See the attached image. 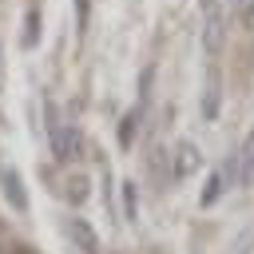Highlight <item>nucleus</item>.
<instances>
[{
  "label": "nucleus",
  "instance_id": "1",
  "mask_svg": "<svg viewBox=\"0 0 254 254\" xmlns=\"http://www.w3.org/2000/svg\"><path fill=\"white\" fill-rule=\"evenodd\" d=\"M0 190H4V202L16 210V214H28V190H24V179L12 163L0 167Z\"/></svg>",
  "mask_w": 254,
  "mask_h": 254
},
{
  "label": "nucleus",
  "instance_id": "2",
  "mask_svg": "<svg viewBox=\"0 0 254 254\" xmlns=\"http://www.w3.org/2000/svg\"><path fill=\"white\" fill-rule=\"evenodd\" d=\"M64 127L67 119L60 115V103L52 95H44V131H48V143H52V155L64 163Z\"/></svg>",
  "mask_w": 254,
  "mask_h": 254
},
{
  "label": "nucleus",
  "instance_id": "3",
  "mask_svg": "<svg viewBox=\"0 0 254 254\" xmlns=\"http://www.w3.org/2000/svg\"><path fill=\"white\" fill-rule=\"evenodd\" d=\"M67 238H71V246H75L79 254H99V234H95V226H91L87 218L71 214V218H67Z\"/></svg>",
  "mask_w": 254,
  "mask_h": 254
},
{
  "label": "nucleus",
  "instance_id": "4",
  "mask_svg": "<svg viewBox=\"0 0 254 254\" xmlns=\"http://www.w3.org/2000/svg\"><path fill=\"white\" fill-rule=\"evenodd\" d=\"M198 167H202V151H198L190 139H187V143H179V147H175V167H171V179H179V183H183V179H190Z\"/></svg>",
  "mask_w": 254,
  "mask_h": 254
},
{
  "label": "nucleus",
  "instance_id": "5",
  "mask_svg": "<svg viewBox=\"0 0 254 254\" xmlns=\"http://www.w3.org/2000/svg\"><path fill=\"white\" fill-rule=\"evenodd\" d=\"M230 167H234V163H230ZM230 167H218V171L206 179V187H202V198H198L202 206H214V202L222 198V190H226V183H230Z\"/></svg>",
  "mask_w": 254,
  "mask_h": 254
},
{
  "label": "nucleus",
  "instance_id": "6",
  "mask_svg": "<svg viewBox=\"0 0 254 254\" xmlns=\"http://www.w3.org/2000/svg\"><path fill=\"white\" fill-rule=\"evenodd\" d=\"M234 163H238V179H242V187H254V131L242 139V151L234 155Z\"/></svg>",
  "mask_w": 254,
  "mask_h": 254
},
{
  "label": "nucleus",
  "instance_id": "7",
  "mask_svg": "<svg viewBox=\"0 0 254 254\" xmlns=\"http://www.w3.org/2000/svg\"><path fill=\"white\" fill-rule=\"evenodd\" d=\"M218 95H222V79H218V67L206 71V95H202V115L206 119H218Z\"/></svg>",
  "mask_w": 254,
  "mask_h": 254
},
{
  "label": "nucleus",
  "instance_id": "8",
  "mask_svg": "<svg viewBox=\"0 0 254 254\" xmlns=\"http://www.w3.org/2000/svg\"><path fill=\"white\" fill-rule=\"evenodd\" d=\"M139 115H143L139 107H131V111L119 115V147H123V151H131V143L139 139Z\"/></svg>",
  "mask_w": 254,
  "mask_h": 254
},
{
  "label": "nucleus",
  "instance_id": "9",
  "mask_svg": "<svg viewBox=\"0 0 254 254\" xmlns=\"http://www.w3.org/2000/svg\"><path fill=\"white\" fill-rule=\"evenodd\" d=\"M119 187H123V218L135 222V218H139V187H135L131 179H123Z\"/></svg>",
  "mask_w": 254,
  "mask_h": 254
},
{
  "label": "nucleus",
  "instance_id": "10",
  "mask_svg": "<svg viewBox=\"0 0 254 254\" xmlns=\"http://www.w3.org/2000/svg\"><path fill=\"white\" fill-rule=\"evenodd\" d=\"M67 198H71L75 206L87 198V175H79V171H75V175H67Z\"/></svg>",
  "mask_w": 254,
  "mask_h": 254
},
{
  "label": "nucleus",
  "instance_id": "11",
  "mask_svg": "<svg viewBox=\"0 0 254 254\" xmlns=\"http://www.w3.org/2000/svg\"><path fill=\"white\" fill-rule=\"evenodd\" d=\"M40 40V8H28V28H24V48Z\"/></svg>",
  "mask_w": 254,
  "mask_h": 254
},
{
  "label": "nucleus",
  "instance_id": "12",
  "mask_svg": "<svg viewBox=\"0 0 254 254\" xmlns=\"http://www.w3.org/2000/svg\"><path fill=\"white\" fill-rule=\"evenodd\" d=\"M87 24H91V0H75V32L87 36Z\"/></svg>",
  "mask_w": 254,
  "mask_h": 254
},
{
  "label": "nucleus",
  "instance_id": "13",
  "mask_svg": "<svg viewBox=\"0 0 254 254\" xmlns=\"http://www.w3.org/2000/svg\"><path fill=\"white\" fill-rule=\"evenodd\" d=\"M12 254H32V250H24V246H20V250H12Z\"/></svg>",
  "mask_w": 254,
  "mask_h": 254
}]
</instances>
